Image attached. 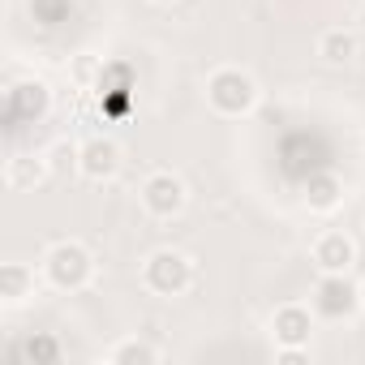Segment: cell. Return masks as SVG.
Listing matches in <instances>:
<instances>
[{"label":"cell","instance_id":"cell-1","mask_svg":"<svg viewBox=\"0 0 365 365\" xmlns=\"http://www.w3.org/2000/svg\"><path fill=\"white\" fill-rule=\"evenodd\" d=\"M258 95L262 91H258L254 73H245L237 65H224V69H215L207 78V103L220 116H250L258 108Z\"/></svg>","mask_w":365,"mask_h":365},{"label":"cell","instance_id":"cell-2","mask_svg":"<svg viewBox=\"0 0 365 365\" xmlns=\"http://www.w3.org/2000/svg\"><path fill=\"white\" fill-rule=\"evenodd\" d=\"M43 279L56 292H82L95 279V258L82 241H56L43 254Z\"/></svg>","mask_w":365,"mask_h":365},{"label":"cell","instance_id":"cell-3","mask_svg":"<svg viewBox=\"0 0 365 365\" xmlns=\"http://www.w3.org/2000/svg\"><path fill=\"white\" fill-rule=\"evenodd\" d=\"M142 284L155 297H180V292L194 284V262L180 254V250H155L142 262Z\"/></svg>","mask_w":365,"mask_h":365},{"label":"cell","instance_id":"cell-4","mask_svg":"<svg viewBox=\"0 0 365 365\" xmlns=\"http://www.w3.org/2000/svg\"><path fill=\"white\" fill-rule=\"evenodd\" d=\"M314 314L327 318V322H339V318H352L361 309V284H352L348 275H322L314 284V297H309Z\"/></svg>","mask_w":365,"mask_h":365},{"label":"cell","instance_id":"cell-5","mask_svg":"<svg viewBox=\"0 0 365 365\" xmlns=\"http://www.w3.org/2000/svg\"><path fill=\"white\" fill-rule=\"evenodd\" d=\"M95 91H99V108H103L108 120L129 116V108H133V65L129 61H103V73H99Z\"/></svg>","mask_w":365,"mask_h":365},{"label":"cell","instance_id":"cell-6","mask_svg":"<svg viewBox=\"0 0 365 365\" xmlns=\"http://www.w3.org/2000/svg\"><path fill=\"white\" fill-rule=\"evenodd\" d=\"M190 194H185V180H180L176 172H150L142 180V207L146 215L155 220H176L180 211H185Z\"/></svg>","mask_w":365,"mask_h":365},{"label":"cell","instance_id":"cell-7","mask_svg":"<svg viewBox=\"0 0 365 365\" xmlns=\"http://www.w3.org/2000/svg\"><path fill=\"white\" fill-rule=\"evenodd\" d=\"M120 163H125V150H120V142L108 138V133H95V138H86V142L78 146V172H82L86 180H112V176L120 172Z\"/></svg>","mask_w":365,"mask_h":365},{"label":"cell","instance_id":"cell-8","mask_svg":"<svg viewBox=\"0 0 365 365\" xmlns=\"http://www.w3.org/2000/svg\"><path fill=\"white\" fill-rule=\"evenodd\" d=\"M314 335V305H279L271 314V339L275 348H309Z\"/></svg>","mask_w":365,"mask_h":365},{"label":"cell","instance_id":"cell-9","mask_svg":"<svg viewBox=\"0 0 365 365\" xmlns=\"http://www.w3.org/2000/svg\"><path fill=\"white\" fill-rule=\"evenodd\" d=\"M356 262V241L339 228H327L318 241H314V267L322 275H348Z\"/></svg>","mask_w":365,"mask_h":365},{"label":"cell","instance_id":"cell-10","mask_svg":"<svg viewBox=\"0 0 365 365\" xmlns=\"http://www.w3.org/2000/svg\"><path fill=\"white\" fill-rule=\"evenodd\" d=\"M48 112H52V91H48V82L31 78V82L9 86V120H14V125H18V120H43Z\"/></svg>","mask_w":365,"mask_h":365},{"label":"cell","instance_id":"cell-11","mask_svg":"<svg viewBox=\"0 0 365 365\" xmlns=\"http://www.w3.org/2000/svg\"><path fill=\"white\" fill-rule=\"evenodd\" d=\"M35 292H39L35 267H26V262H5V267H0V305L18 309V305H26Z\"/></svg>","mask_w":365,"mask_h":365},{"label":"cell","instance_id":"cell-12","mask_svg":"<svg viewBox=\"0 0 365 365\" xmlns=\"http://www.w3.org/2000/svg\"><path fill=\"white\" fill-rule=\"evenodd\" d=\"M305 207L318 211V215H331L344 207V180L335 172H314L305 180Z\"/></svg>","mask_w":365,"mask_h":365},{"label":"cell","instance_id":"cell-13","mask_svg":"<svg viewBox=\"0 0 365 365\" xmlns=\"http://www.w3.org/2000/svg\"><path fill=\"white\" fill-rule=\"evenodd\" d=\"M5 180H9V190H35L48 180V159L39 155H14L5 163Z\"/></svg>","mask_w":365,"mask_h":365},{"label":"cell","instance_id":"cell-14","mask_svg":"<svg viewBox=\"0 0 365 365\" xmlns=\"http://www.w3.org/2000/svg\"><path fill=\"white\" fill-rule=\"evenodd\" d=\"M318 56H322L327 65H348V61L356 56V35L344 31V26L322 31V39H318Z\"/></svg>","mask_w":365,"mask_h":365},{"label":"cell","instance_id":"cell-15","mask_svg":"<svg viewBox=\"0 0 365 365\" xmlns=\"http://www.w3.org/2000/svg\"><path fill=\"white\" fill-rule=\"evenodd\" d=\"M108 365H159V348L146 339H120L108 348Z\"/></svg>","mask_w":365,"mask_h":365},{"label":"cell","instance_id":"cell-16","mask_svg":"<svg viewBox=\"0 0 365 365\" xmlns=\"http://www.w3.org/2000/svg\"><path fill=\"white\" fill-rule=\"evenodd\" d=\"M22 356L35 361V365H56L61 361V339L48 335V331H35V335L22 339Z\"/></svg>","mask_w":365,"mask_h":365},{"label":"cell","instance_id":"cell-17","mask_svg":"<svg viewBox=\"0 0 365 365\" xmlns=\"http://www.w3.org/2000/svg\"><path fill=\"white\" fill-rule=\"evenodd\" d=\"M73 14V0H31V18L39 26H61Z\"/></svg>","mask_w":365,"mask_h":365},{"label":"cell","instance_id":"cell-18","mask_svg":"<svg viewBox=\"0 0 365 365\" xmlns=\"http://www.w3.org/2000/svg\"><path fill=\"white\" fill-rule=\"evenodd\" d=\"M275 361L279 365H305L309 361V348H275Z\"/></svg>","mask_w":365,"mask_h":365},{"label":"cell","instance_id":"cell-19","mask_svg":"<svg viewBox=\"0 0 365 365\" xmlns=\"http://www.w3.org/2000/svg\"><path fill=\"white\" fill-rule=\"evenodd\" d=\"M356 22H361V31H365V5H361V9H356Z\"/></svg>","mask_w":365,"mask_h":365},{"label":"cell","instance_id":"cell-20","mask_svg":"<svg viewBox=\"0 0 365 365\" xmlns=\"http://www.w3.org/2000/svg\"><path fill=\"white\" fill-rule=\"evenodd\" d=\"M361 309H365V279H361Z\"/></svg>","mask_w":365,"mask_h":365},{"label":"cell","instance_id":"cell-21","mask_svg":"<svg viewBox=\"0 0 365 365\" xmlns=\"http://www.w3.org/2000/svg\"><path fill=\"white\" fill-rule=\"evenodd\" d=\"M155 5H172V0H155Z\"/></svg>","mask_w":365,"mask_h":365}]
</instances>
